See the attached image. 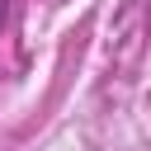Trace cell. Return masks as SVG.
<instances>
[{
	"mask_svg": "<svg viewBox=\"0 0 151 151\" xmlns=\"http://www.w3.org/2000/svg\"><path fill=\"white\" fill-rule=\"evenodd\" d=\"M0 24H5V0H0Z\"/></svg>",
	"mask_w": 151,
	"mask_h": 151,
	"instance_id": "1",
	"label": "cell"
}]
</instances>
